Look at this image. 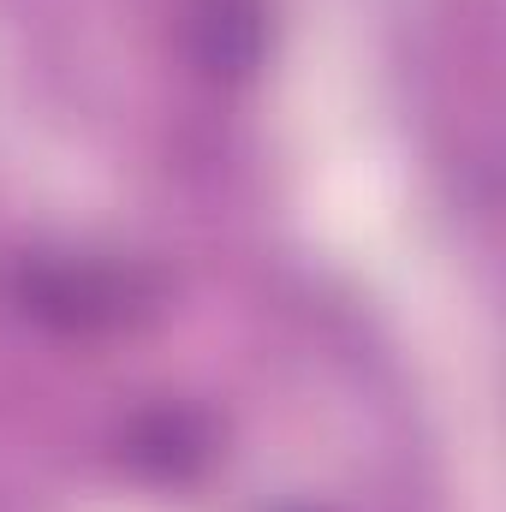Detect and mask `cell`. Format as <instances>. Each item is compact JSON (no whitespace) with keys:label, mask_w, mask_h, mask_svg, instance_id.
I'll list each match as a JSON object with an SVG mask.
<instances>
[{"label":"cell","mask_w":506,"mask_h":512,"mask_svg":"<svg viewBox=\"0 0 506 512\" xmlns=\"http://www.w3.org/2000/svg\"><path fill=\"white\" fill-rule=\"evenodd\" d=\"M131 304V274L102 262H42L24 274V310L54 328H108Z\"/></svg>","instance_id":"cell-1"},{"label":"cell","mask_w":506,"mask_h":512,"mask_svg":"<svg viewBox=\"0 0 506 512\" xmlns=\"http://www.w3.org/2000/svg\"><path fill=\"white\" fill-rule=\"evenodd\" d=\"M209 72H251L262 54V0H197Z\"/></svg>","instance_id":"cell-2"}]
</instances>
